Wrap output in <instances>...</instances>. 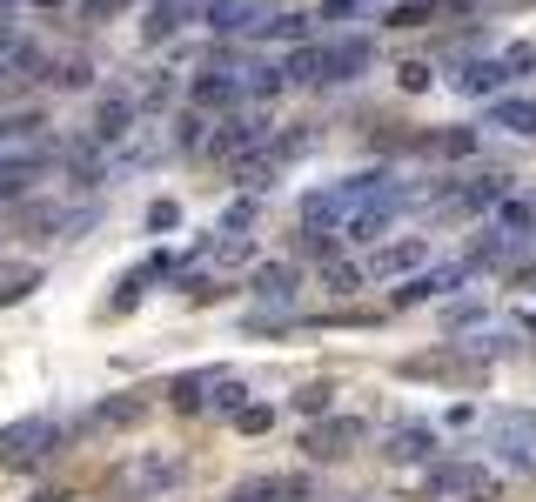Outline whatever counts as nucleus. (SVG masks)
I'll return each instance as SVG.
<instances>
[{
  "instance_id": "1",
  "label": "nucleus",
  "mask_w": 536,
  "mask_h": 502,
  "mask_svg": "<svg viewBox=\"0 0 536 502\" xmlns=\"http://www.w3.org/2000/svg\"><path fill=\"white\" fill-rule=\"evenodd\" d=\"M61 449H67V422H54V415H21V422L0 429V462L7 469H41Z\"/></svg>"
},
{
  "instance_id": "2",
  "label": "nucleus",
  "mask_w": 536,
  "mask_h": 502,
  "mask_svg": "<svg viewBox=\"0 0 536 502\" xmlns=\"http://www.w3.org/2000/svg\"><path fill=\"white\" fill-rule=\"evenodd\" d=\"M181 476H188V469H181V456H168V449H148V456H134V462H121V469H114V496L155 502V496H168Z\"/></svg>"
},
{
  "instance_id": "3",
  "label": "nucleus",
  "mask_w": 536,
  "mask_h": 502,
  "mask_svg": "<svg viewBox=\"0 0 536 502\" xmlns=\"http://www.w3.org/2000/svg\"><path fill=\"white\" fill-rule=\"evenodd\" d=\"M429 496H463V502H496L503 496V482L483 469V462H443L436 476H429Z\"/></svg>"
},
{
  "instance_id": "4",
  "label": "nucleus",
  "mask_w": 536,
  "mask_h": 502,
  "mask_svg": "<svg viewBox=\"0 0 536 502\" xmlns=\"http://www.w3.org/2000/svg\"><path fill=\"white\" fill-rule=\"evenodd\" d=\"M134 121H141V101L134 94H101L94 101V121H88V141L94 148H114V141H128Z\"/></svg>"
},
{
  "instance_id": "5",
  "label": "nucleus",
  "mask_w": 536,
  "mask_h": 502,
  "mask_svg": "<svg viewBox=\"0 0 536 502\" xmlns=\"http://www.w3.org/2000/svg\"><path fill=\"white\" fill-rule=\"evenodd\" d=\"M208 148L222 154V161H248L255 148H268V121H262V114H242V121H228Z\"/></svg>"
},
{
  "instance_id": "6",
  "label": "nucleus",
  "mask_w": 536,
  "mask_h": 502,
  "mask_svg": "<svg viewBox=\"0 0 536 502\" xmlns=\"http://www.w3.org/2000/svg\"><path fill=\"white\" fill-rule=\"evenodd\" d=\"M463 275H469L463 262H436V268H423L416 282L402 288L396 302H443V295H456V288H463Z\"/></svg>"
},
{
  "instance_id": "7",
  "label": "nucleus",
  "mask_w": 536,
  "mask_h": 502,
  "mask_svg": "<svg viewBox=\"0 0 536 502\" xmlns=\"http://www.w3.org/2000/svg\"><path fill=\"white\" fill-rule=\"evenodd\" d=\"M356 442H362V422H315L309 436H302V449L315 462H335V456H349Z\"/></svg>"
},
{
  "instance_id": "8",
  "label": "nucleus",
  "mask_w": 536,
  "mask_h": 502,
  "mask_svg": "<svg viewBox=\"0 0 536 502\" xmlns=\"http://www.w3.org/2000/svg\"><path fill=\"white\" fill-rule=\"evenodd\" d=\"M248 288H255V302H268V308H289V302H295V288H302V275H295L289 262H262Z\"/></svg>"
},
{
  "instance_id": "9",
  "label": "nucleus",
  "mask_w": 536,
  "mask_h": 502,
  "mask_svg": "<svg viewBox=\"0 0 536 502\" xmlns=\"http://www.w3.org/2000/svg\"><path fill=\"white\" fill-rule=\"evenodd\" d=\"M188 101H195V108H235V101H242V74H228V67H208V74H195Z\"/></svg>"
},
{
  "instance_id": "10",
  "label": "nucleus",
  "mask_w": 536,
  "mask_h": 502,
  "mask_svg": "<svg viewBox=\"0 0 536 502\" xmlns=\"http://www.w3.org/2000/svg\"><path fill=\"white\" fill-rule=\"evenodd\" d=\"M282 81H295V88H329V47L322 41L295 47L289 61H282Z\"/></svg>"
},
{
  "instance_id": "11",
  "label": "nucleus",
  "mask_w": 536,
  "mask_h": 502,
  "mask_svg": "<svg viewBox=\"0 0 536 502\" xmlns=\"http://www.w3.org/2000/svg\"><path fill=\"white\" fill-rule=\"evenodd\" d=\"M34 181H41V161H34V154H0V208L21 201Z\"/></svg>"
},
{
  "instance_id": "12",
  "label": "nucleus",
  "mask_w": 536,
  "mask_h": 502,
  "mask_svg": "<svg viewBox=\"0 0 536 502\" xmlns=\"http://www.w3.org/2000/svg\"><path fill=\"white\" fill-rule=\"evenodd\" d=\"M215 382H222V369H188V375L168 382V402H175V409H208Z\"/></svg>"
},
{
  "instance_id": "13",
  "label": "nucleus",
  "mask_w": 536,
  "mask_h": 502,
  "mask_svg": "<svg viewBox=\"0 0 536 502\" xmlns=\"http://www.w3.org/2000/svg\"><path fill=\"white\" fill-rule=\"evenodd\" d=\"M201 14H208V34H248V27H262V14L248 0H208Z\"/></svg>"
},
{
  "instance_id": "14",
  "label": "nucleus",
  "mask_w": 536,
  "mask_h": 502,
  "mask_svg": "<svg viewBox=\"0 0 536 502\" xmlns=\"http://www.w3.org/2000/svg\"><path fill=\"white\" fill-rule=\"evenodd\" d=\"M141 415H148V395H108V402L88 415V429H134Z\"/></svg>"
},
{
  "instance_id": "15",
  "label": "nucleus",
  "mask_w": 536,
  "mask_h": 502,
  "mask_svg": "<svg viewBox=\"0 0 536 502\" xmlns=\"http://www.w3.org/2000/svg\"><path fill=\"white\" fill-rule=\"evenodd\" d=\"M369 67V41H329V88L335 81H356Z\"/></svg>"
},
{
  "instance_id": "16",
  "label": "nucleus",
  "mask_w": 536,
  "mask_h": 502,
  "mask_svg": "<svg viewBox=\"0 0 536 502\" xmlns=\"http://www.w3.org/2000/svg\"><path fill=\"white\" fill-rule=\"evenodd\" d=\"M67 181H74V188H101V181H108V168H101L94 141H74V148H67Z\"/></svg>"
},
{
  "instance_id": "17",
  "label": "nucleus",
  "mask_w": 536,
  "mask_h": 502,
  "mask_svg": "<svg viewBox=\"0 0 536 502\" xmlns=\"http://www.w3.org/2000/svg\"><path fill=\"white\" fill-rule=\"evenodd\" d=\"M423 255H429V248H423L416 235H409V241H389V248H376V262H369V275H402V268H416Z\"/></svg>"
},
{
  "instance_id": "18",
  "label": "nucleus",
  "mask_w": 536,
  "mask_h": 502,
  "mask_svg": "<svg viewBox=\"0 0 536 502\" xmlns=\"http://www.w3.org/2000/svg\"><path fill=\"white\" fill-rule=\"evenodd\" d=\"M490 128H503V134H536V101H490Z\"/></svg>"
},
{
  "instance_id": "19",
  "label": "nucleus",
  "mask_w": 536,
  "mask_h": 502,
  "mask_svg": "<svg viewBox=\"0 0 536 502\" xmlns=\"http://www.w3.org/2000/svg\"><path fill=\"white\" fill-rule=\"evenodd\" d=\"M389 456H396V462H423V456H436V436H429L423 422H409V429L389 436Z\"/></svg>"
},
{
  "instance_id": "20",
  "label": "nucleus",
  "mask_w": 536,
  "mask_h": 502,
  "mask_svg": "<svg viewBox=\"0 0 536 502\" xmlns=\"http://www.w3.org/2000/svg\"><path fill=\"white\" fill-rule=\"evenodd\" d=\"M536 228V201H496V235L523 241Z\"/></svg>"
},
{
  "instance_id": "21",
  "label": "nucleus",
  "mask_w": 536,
  "mask_h": 502,
  "mask_svg": "<svg viewBox=\"0 0 536 502\" xmlns=\"http://www.w3.org/2000/svg\"><path fill=\"white\" fill-rule=\"evenodd\" d=\"M456 208H496V201H503V175H476L469 181V188H456Z\"/></svg>"
},
{
  "instance_id": "22",
  "label": "nucleus",
  "mask_w": 536,
  "mask_h": 502,
  "mask_svg": "<svg viewBox=\"0 0 536 502\" xmlns=\"http://www.w3.org/2000/svg\"><path fill=\"white\" fill-rule=\"evenodd\" d=\"M282 88H289V81H282V67H275V61L242 67V94H262V101H268V94H282Z\"/></svg>"
},
{
  "instance_id": "23",
  "label": "nucleus",
  "mask_w": 536,
  "mask_h": 502,
  "mask_svg": "<svg viewBox=\"0 0 536 502\" xmlns=\"http://www.w3.org/2000/svg\"><path fill=\"white\" fill-rule=\"evenodd\" d=\"M228 422H235L242 436H268V429H275V409H268V402H242V409L228 415Z\"/></svg>"
},
{
  "instance_id": "24",
  "label": "nucleus",
  "mask_w": 536,
  "mask_h": 502,
  "mask_svg": "<svg viewBox=\"0 0 536 502\" xmlns=\"http://www.w3.org/2000/svg\"><path fill=\"white\" fill-rule=\"evenodd\" d=\"M503 81H510V74H503L496 61H476V67H463V94H496Z\"/></svg>"
},
{
  "instance_id": "25",
  "label": "nucleus",
  "mask_w": 536,
  "mask_h": 502,
  "mask_svg": "<svg viewBox=\"0 0 536 502\" xmlns=\"http://www.w3.org/2000/svg\"><path fill=\"white\" fill-rule=\"evenodd\" d=\"M242 402H248V389H242V382H235V375L222 369V382H215V395H208V409H215V415H235Z\"/></svg>"
},
{
  "instance_id": "26",
  "label": "nucleus",
  "mask_w": 536,
  "mask_h": 502,
  "mask_svg": "<svg viewBox=\"0 0 536 502\" xmlns=\"http://www.w3.org/2000/svg\"><path fill=\"white\" fill-rule=\"evenodd\" d=\"M255 215H262V201H255V195L228 201V215H222V235H242V228H255Z\"/></svg>"
},
{
  "instance_id": "27",
  "label": "nucleus",
  "mask_w": 536,
  "mask_h": 502,
  "mask_svg": "<svg viewBox=\"0 0 536 502\" xmlns=\"http://www.w3.org/2000/svg\"><path fill=\"white\" fill-rule=\"evenodd\" d=\"M181 14H188L181 0H155V14H148V41H161V34H175V27H181Z\"/></svg>"
},
{
  "instance_id": "28",
  "label": "nucleus",
  "mask_w": 536,
  "mask_h": 502,
  "mask_svg": "<svg viewBox=\"0 0 536 502\" xmlns=\"http://www.w3.org/2000/svg\"><path fill=\"white\" fill-rule=\"evenodd\" d=\"M329 402H335L329 382H309V389H295V409H302V415H329Z\"/></svg>"
},
{
  "instance_id": "29",
  "label": "nucleus",
  "mask_w": 536,
  "mask_h": 502,
  "mask_svg": "<svg viewBox=\"0 0 536 502\" xmlns=\"http://www.w3.org/2000/svg\"><path fill=\"white\" fill-rule=\"evenodd\" d=\"M255 34H275V41H302V34H309V21H302V14H275V21H262Z\"/></svg>"
},
{
  "instance_id": "30",
  "label": "nucleus",
  "mask_w": 536,
  "mask_h": 502,
  "mask_svg": "<svg viewBox=\"0 0 536 502\" xmlns=\"http://www.w3.org/2000/svg\"><path fill=\"white\" fill-rule=\"evenodd\" d=\"M496 67H503L510 81H523V74L536 67V47H503V54H496Z\"/></svg>"
},
{
  "instance_id": "31",
  "label": "nucleus",
  "mask_w": 536,
  "mask_h": 502,
  "mask_svg": "<svg viewBox=\"0 0 536 502\" xmlns=\"http://www.w3.org/2000/svg\"><path fill=\"white\" fill-rule=\"evenodd\" d=\"M181 228V201H148V235H168Z\"/></svg>"
},
{
  "instance_id": "32",
  "label": "nucleus",
  "mask_w": 536,
  "mask_h": 502,
  "mask_svg": "<svg viewBox=\"0 0 536 502\" xmlns=\"http://www.w3.org/2000/svg\"><path fill=\"white\" fill-rule=\"evenodd\" d=\"M322 282H329L335 295H349V288H362V275L349 262H335V255H329V262H322Z\"/></svg>"
},
{
  "instance_id": "33",
  "label": "nucleus",
  "mask_w": 536,
  "mask_h": 502,
  "mask_svg": "<svg viewBox=\"0 0 536 502\" xmlns=\"http://www.w3.org/2000/svg\"><path fill=\"white\" fill-rule=\"evenodd\" d=\"M429 14H436V0H402L396 14H389V27H423Z\"/></svg>"
},
{
  "instance_id": "34",
  "label": "nucleus",
  "mask_w": 536,
  "mask_h": 502,
  "mask_svg": "<svg viewBox=\"0 0 536 502\" xmlns=\"http://www.w3.org/2000/svg\"><path fill=\"white\" fill-rule=\"evenodd\" d=\"M476 148V134L469 128H449V134H436V154H469Z\"/></svg>"
},
{
  "instance_id": "35",
  "label": "nucleus",
  "mask_w": 536,
  "mask_h": 502,
  "mask_svg": "<svg viewBox=\"0 0 536 502\" xmlns=\"http://www.w3.org/2000/svg\"><path fill=\"white\" fill-rule=\"evenodd\" d=\"M402 88L423 94V88H429V61H402Z\"/></svg>"
},
{
  "instance_id": "36",
  "label": "nucleus",
  "mask_w": 536,
  "mask_h": 502,
  "mask_svg": "<svg viewBox=\"0 0 536 502\" xmlns=\"http://www.w3.org/2000/svg\"><path fill=\"white\" fill-rule=\"evenodd\" d=\"M469 322H483V302H456L449 308V328H469Z\"/></svg>"
},
{
  "instance_id": "37",
  "label": "nucleus",
  "mask_w": 536,
  "mask_h": 502,
  "mask_svg": "<svg viewBox=\"0 0 536 502\" xmlns=\"http://www.w3.org/2000/svg\"><path fill=\"white\" fill-rule=\"evenodd\" d=\"M14 41H21V34H14V21H7V14H0V61H7V54H14Z\"/></svg>"
},
{
  "instance_id": "38",
  "label": "nucleus",
  "mask_w": 536,
  "mask_h": 502,
  "mask_svg": "<svg viewBox=\"0 0 536 502\" xmlns=\"http://www.w3.org/2000/svg\"><path fill=\"white\" fill-rule=\"evenodd\" d=\"M34 7H61V0H34Z\"/></svg>"
}]
</instances>
